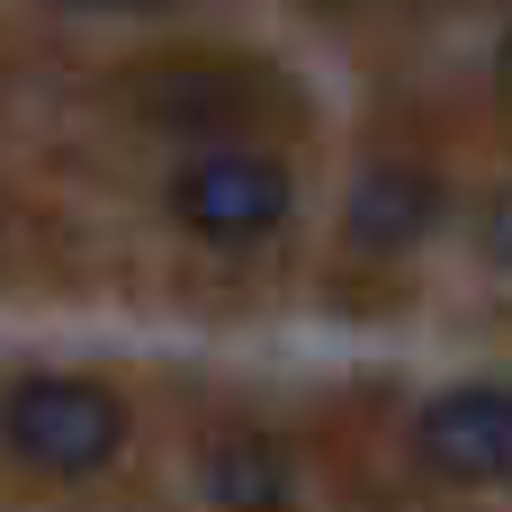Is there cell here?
I'll return each mask as SVG.
<instances>
[{"mask_svg": "<svg viewBox=\"0 0 512 512\" xmlns=\"http://www.w3.org/2000/svg\"><path fill=\"white\" fill-rule=\"evenodd\" d=\"M207 495L225 512H279L297 495V459L279 441H261V432H225L207 450Z\"/></svg>", "mask_w": 512, "mask_h": 512, "instance_id": "cell-5", "label": "cell"}, {"mask_svg": "<svg viewBox=\"0 0 512 512\" xmlns=\"http://www.w3.org/2000/svg\"><path fill=\"white\" fill-rule=\"evenodd\" d=\"M486 243H495V261H512V198L495 207V225H486Z\"/></svg>", "mask_w": 512, "mask_h": 512, "instance_id": "cell-6", "label": "cell"}, {"mask_svg": "<svg viewBox=\"0 0 512 512\" xmlns=\"http://www.w3.org/2000/svg\"><path fill=\"white\" fill-rule=\"evenodd\" d=\"M0 441L45 477H99L126 450V405L99 378H18L0 396Z\"/></svg>", "mask_w": 512, "mask_h": 512, "instance_id": "cell-1", "label": "cell"}, {"mask_svg": "<svg viewBox=\"0 0 512 512\" xmlns=\"http://www.w3.org/2000/svg\"><path fill=\"white\" fill-rule=\"evenodd\" d=\"M432 216H441V180L414 171V162H378V171H360V189L342 207V234L360 252H414L432 234Z\"/></svg>", "mask_w": 512, "mask_h": 512, "instance_id": "cell-4", "label": "cell"}, {"mask_svg": "<svg viewBox=\"0 0 512 512\" xmlns=\"http://www.w3.org/2000/svg\"><path fill=\"white\" fill-rule=\"evenodd\" d=\"M504 63H512V36H504Z\"/></svg>", "mask_w": 512, "mask_h": 512, "instance_id": "cell-7", "label": "cell"}, {"mask_svg": "<svg viewBox=\"0 0 512 512\" xmlns=\"http://www.w3.org/2000/svg\"><path fill=\"white\" fill-rule=\"evenodd\" d=\"M171 216L189 234H207V243H261V234L288 225V171L270 153H243V144L198 153L171 180Z\"/></svg>", "mask_w": 512, "mask_h": 512, "instance_id": "cell-2", "label": "cell"}, {"mask_svg": "<svg viewBox=\"0 0 512 512\" xmlns=\"http://www.w3.org/2000/svg\"><path fill=\"white\" fill-rule=\"evenodd\" d=\"M414 450L450 486H504L512 477V387H495V378L441 387L423 405V423H414Z\"/></svg>", "mask_w": 512, "mask_h": 512, "instance_id": "cell-3", "label": "cell"}]
</instances>
